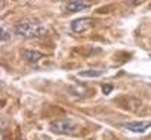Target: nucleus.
<instances>
[{"instance_id":"obj_4","label":"nucleus","mask_w":151,"mask_h":140,"mask_svg":"<svg viewBox=\"0 0 151 140\" xmlns=\"http://www.w3.org/2000/svg\"><path fill=\"white\" fill-rule=\"evenodd\" d=\"M123 128L126 130H130L133 133H144L148 127H151V122L148 121H135V122H124L122 124Z\"/></svg>"},{"instance_id":"obj_2","label":"nucleus","mask_w":151,"mask_h":140,"mask_svg":"<svg viewBox=\"0 0 151 140\" xmlns=\"http://www.w3.org/2000/svg\"><path fill=\"white\" fill-rule=\"evenodd\" d=\"M50 130L55 134H70L74 136L80 130V125L73 119H55L50 122Z\"/></svg>"},{"instance_id":"obj_3","label":"nucleus","mask_w":151,"mask_h":140,"mask_svg":"<svg viewBox=\"0 0 151 140\" xmlns=\"http://www.w3.org/2000/svg\"><path fill=\"white\" fill-rule=\"evenodd\" d=\"M92 25H93V21L91 18H80V19H76L71 22V30L74 33H85Z\"/></svg>"},{"instance_id":"obj_7","label":"nucleus","mask_w":151,"mask_h":140,"mask_svg":"<svg viewBox=\"0 0 151 140\" xmlns=\"http://www.w3.org/2000/svg\"><path fill=\"white\" fill-rule=\"evenodd\" d=\"M104 74V71H95V69H91V71H82L79 72V77H101Z\"/></svg>"},{"instance_id":"obj_8","label":"nucleus","mask_w":151,"mask_h":140,"mask_svg":"<svg viewBox=\"0 0 151 140\" xmlns=\"http://www.w3.org/2000/svg\"><path fill=\"white\" fill-rule=\"evenodd\" d=\"M124 3H127V5H139L141 2H144V0H123Z\"/></svg>"},{"instance_id":"obj_6","label":"nucleus","mask_w":151,"mask_h":140,"mask_svg":"<svg viewBox=\"0 0 151 140\" xmlns=\"http://www.w3.org/2000/svg\"><path fill=\"white\" fill-rule=\"evenodd\" d=\"M22 56H24V59H25L27 62H30V63H37V62L43 58V53L36 52V50H24V52H22Z\"/></svg>"},{"instance_id":"obj_10","label":"nucleus","mask_w":151,"mask_h":140,"mask_svg":"<svg viewBox=\"0 0 151 140\" xmlns=\"http://www.w3.org/2000/svg\"><path fill=\"white\" fill-rule=\"evenodd\" d=\"M6 38H8L6 31H5V28H2V41H6Z\"/></svg>"},{"instance_id":"obj_5","label":"nucleus","mask_w":151,"mask_h":140,"mask_svg":"<svg viewBox=\"0 0 151 140\" xmlns=\"http://www.w3.org/2000/svg\"><path fill=\"white\" fill-rule=\"evenodd\" d=\"M91 6V3L88 2V0H74V2H71L67 9L70 12H79V11H83V9H88Z\"/></svg>"},{"instance_id":"obj_1","label":"nucleus","mask_w":151,"mask_h":140,"mask_svg":"<svg viewBox=\"0 0 151 140\" xmlns=\"http://www.w3.org/2000/svg\"><path fill=\"white\" fill-rule=\"evenodd\" d=\"M15 34H18L22 38H34L46 34V28L39 24L33 22H21L15 27Z\"/></svg>"},{"instance_id":"obj_9","label":"nucleus","mask_w":151,"mask_h":140,"mask_svg":"<svg viewBox=\"0 0 151 140\" xmlns=\"http://www.w3.org/2000/svg\"><path fill=\"white\" fill-rule=\"evenodd\" d=\"M111 89H113L111 86H104V87H102V90H104L105 95H108V92H111Z\"/></svg>"}]
</instances>
